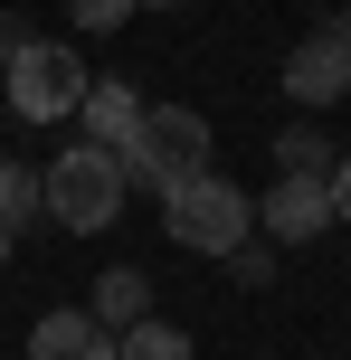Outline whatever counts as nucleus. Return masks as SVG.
Masks as SVG:
<instances>
[{"label":"nucleus","mask_w":351,"mask_h":360,"mask_svg":"<svg viewBox=\"0 0 351 360\" xmlns=\"http://www.w3.org/2000/svg\"><path fill=\"white\" fill-rule=\"evenodd\" d=\"M228 275H238V285H266V275H276V256L247 237V247H228Z\"/></svg>","instance_id":"14"},{"label":"nucleus","mask_w":351,"mask_h":360,"mask_svg":"<svg viewBox=\"0 0 351 360\" xmlns=\"http://www.w3.org/2000/svg\"><path fill=\"white\" fill-rule=\"evenodd\" d=\"M124 152H105V143H67L48 171H38V218H57L67 237H95V228H114L124 218Z\"/></svg>","instance_id":"1"},{"label":"nucleus","mask_w":351,"mask_h":360,"mask_svg":"<svg viewBox=\"0 0 351 360\" xmlns=\"http://www.w3.org/2000/svg\"><path fill=\"white\" fill-rule=\"evenodd\" d=\"M29 218H38V171L29 162H0V228H29Z\"/></svg>","instance_id":"12"},{"label":"nucleus","mask_w":351,"mask_h":360,"mask_svg":"<svg viewBox=\"0 0 351 360\" xmlns=\"http://www.w3.org/2000/svg\"><path fill=\"white\" fill-rule=\"evenodd\" d=\"M95 323H105V332H133V323H143V313H152V275L143 266H105V275H95Z\"/></svg>","instance_id":"9"},{"label":"nucleus","mask_w":351,"mask_h":360,"mask_svg":"<svg viewBox=\"0 0 351 360\" xmlns=\"http://www.w3.org/2000/svg\"><path fill=\"white\" fill-rule=\"evenodd\" d=\"M133 10H181V0H133Z\"/></svg>","instance_id":"17"},{"label":"nucleus","mask_w":351,"mask_h":360,"mask_svg":"<svg viewBox=\"0 0 351 360\" xmlns=\"http://www.w3.org/2000/svg\"><path fill=\"white\" fill-rule=\"evenodd\" d=\"M257 228L276 237V247H314V237L333 228V190H323V180H276V190L257 199Z\"/></svg>","instance_id":"6"},{"label":"nucleus","mask_w":351,"mask_h":360,"mask_svg":"<svg viewBox=\"0 0 351 360\" xmlns=\"http://www.w3.org/2000/svg\"><path fill=\"white\" fill-rule=\"evenodd\" d=\"M114 360H200V351H190V332H181V323L143 313L133 332H114Z\"/></svg>","instance_id":"10"},{"label":"nucleus","mask_w":351,"mask_h":360,"mask_svg":"<svg viewBox=\"0 0 351 360\" xmlns=\"http://www.w3.org/2000/svg\"><path fill=\"white\" fill-rule=\"evenodd\" d=\"M209 171V124L190 105H143V133H133L124 152V180H143V190H171V180Z\"/></svg>","instance_id":"4"},{"label":"nucleus","mask_w":351,"mask_h":360,"mask_svg":"<svg viewBox=\"0 0 351 360\" xmlns=\"http://www.w3.org/2000/svg\"><path fill=\"white\" fill-rule=\"evenodd\" d=\"M10 247H19V237H10V228H0V266H10Z\"/></svg>","instance_id":"18"},{"label":"nucleus","mask_w":351,"mask_h":360,"mask_svg":"<svg viewBox=\"0 0 351 360\" xmlns=\"http://www.w3.org/2000/svg\"><path fill=\"white\" fill-rule=\"evenodd\" d=\"M162 237L190 247V256H228V247L257 237V199L238 180H219V171H190V180L162 190Z\"/></svg>","instance_id":"2"},{"label":"nucleus","mask_w":351,"mask_h":360,"mask_svg":"<svg viewBox=\"0 0 351 360\" xmlns=\"http://www.w3.org/2000/svg\"><path fill=\"white\" fill-rule=\"evenodd\" d=\"M19 38H29V29H19V19L0 10V67H10V48H19Z\"/></svg>","instance_id":"16"},{"label":"nucleus","mask_w":351,"mask_h":360,"mask_svg":"<svg viewBox=\"0 0 351 360\" xmlns=\"http://www.w3.org/2000/svg\"><path fill=\"white\" fill-rule=\"evenodd\" d=\"M29 360H114V332L95 323V313H38Z\"/></svg>","instance_id":"8"},{"label":"nucleus","mask_w":351,"mask_h":360,"mask_svg":"<svg viewBox=\"0 0 351 360\" xmlns=\"http://www.w3.org/2000/svg\"><path fill=\"white\" fill-rule=\"evenodd\" d=\"M333 162H342V152L323 143L314 124H295V133L276 143V180H333Z\"/></svg>","instance_id":"11"},{"label":"nucleus","mask_w":351,"mask_h":360,"mask_svg":"<svg viewBox=\"0 0 351 360\" xmlns=\"http://www.w3.org/2000/svg\"><path fill=\"white\" fill-rule=\"evenodd\" d=\"M76 124H86V143L133 152V133H143V95H133V86H114V76H95V86H86V105H76Z\"/></svg>","instance_id":"7"},{"label":"nucleus","mask_w":351,"mask_h":360,"mask_svg":"<svg viewBox=\"0 0 351 360\" xmlns=\"http://www.w3.org/2000/svg\"><path fill=\"white\" fill-rule=\"evenodd\" d=\"M342 86H351V38H342V29H314L295 57H285V95H295L304 114H323Z\"/></svg>","instance_id":"5"},{"label":"nucleus","mask_w":351,"mask_h":360,"mask_svg":"<svg viewBox=\"0 0 351 360\" xmlns=\"http://www.w3.org/2000/svg\"><path fill=\"white\" fill-rule=\"evenodd\" d=\"M323 190H333V228H351V152L333 162V180H323Z\"/></svg>","instance_id":"15"},{"label":"nucleus","mask_w":351,"mask_h":360,"mask_svg":"<svg viewBox=\"0 0 351 360\" xmlns=\"http://www.w3.org/2000/svg\"><path fill=\"white\" fill-rule=\"evenodd\" d=\"M67 19H76V29H124V19H133V0H67Z\"/></svg>","instance_id":"13"},{"label":"nucleus","mask_w":351,"mask_h":360,"mask_svg":"<svg viewBox=\"0 0 351 360\" xmlns=\"http://www.w3.org/2000/svg\"><path fill=\"white\" fill-rule=\"evenodd\" d=\"M0 86H10V114L19 124H76V105H86V57L67 48V38H19L10 67H0Z\"/></svg>","instance_id":"3"},{"label":"nucleus","mask_w":351,"mask_h":360,"mask_svg":"<svg viewBox=\"0 0 351 360\" xmlns=\"http://www.w3.org/2000/svg\"><path fill=\"white\" fill-rule=\"evenodd\" d=\"M342 38H351V29H342Z\"/></svg>","instance_id":"19"}]
</instances>
